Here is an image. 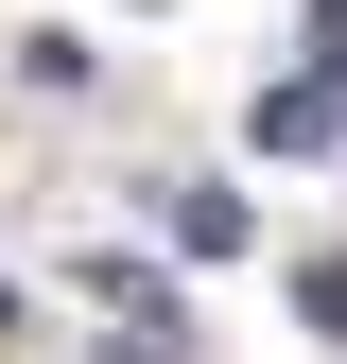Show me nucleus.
<instances>
[{"label":"nucleus","instance_id":"7ed1b4c3","mask_svg":"<svg viewBox=\"0 0 347 364\" xmlns=\"http://www.w3.org/2000/svg\"><path fill=\"white\" fill-rule=\"evenodd\" d=\"M313 87L347 105V0H313Z\"/></svg>","mask_w":347,"mask_h":364},{"label":"nucleus","instance_id":"f257e3e1","mask_svg":"<svg viewBox=\"0 0 347 364\" xmlns=\"http://www.w3.org/2000/svg\"><path fill=\"white\" fill-rule=\"evenodd\" d=\"M156 225H174V243H191V260H243V243H260V225H243V191H174Z\"/></svg>","mask_w":347,"mask_h":364},{"label":"nucleus","instance_id":"f03ea898","mask_svg":"<svg viewBox=\"0 0 347 364\" xmlns=\"http://www.w3.org/2000/svg\"><path fill=\"white\" fill-rule=\"evenodd\" d=\"M330 122H347L330 87H278V105H260V139H278V156H330Z\"/></svg>","mask_w":347,"mask_h":364}]
</instances>
